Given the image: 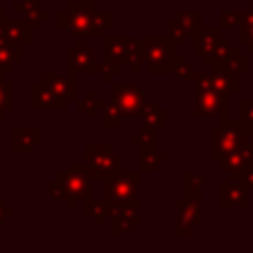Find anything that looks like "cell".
I'll return each instance as SVG.
<instances>
[{
  "mask_svg": "<svg viewBox=\"0 0 253 253\" xmlns=\"http://www.w3.org/2000/svg\"><path fill=\"white\" fill-rule=\"evenodd\" d=\"M140 61L150 73H172L176 63V45L170 38H150L144 36L138 40Z\"/></svg>",
  "mask_w": 253,
  "mask_h": 253,
  "instance_id": "obj_1",
  "label": "cell"
},
{
  "mask_svg": "<svg viewBox=\"0 0 253 253\" xmlns=\"http://www.w3.org/2000/svg\"><path fill=\"white\" fill-rule=\"evenodd\" d=\"M123 156L111 144H87L83 166L93 182H105L121 172Z\"/></svg>",
  "mask_w": 253,
  "mask_h": 253,
  "instance_id": "obj_2",
  "label": "cell"
},
{
  "mask_svg": "<svg viewBox=\"0 0 253 253\" xmlns=\"http://www.w3.org/2000/svg\"><path fill=\"white\" fill-rule=\"evenodd\" d=\"M138 184L140 172L130 174H117L103 182V202L107 206H125V204H138Z\"/></svg>",
  "mask_w": 253,
  "mask_h": 253,
  "instance_id": "obj_3",
  "label": "cell"
},
{
  "mask_svg": "<svg viewBox=\"0 0 253 253\" xmlns=\"http://www.w3.org/2000/svg\"><path fill=\"white\" fill-rule=\"evenodd\" d=\"M245 130L237 119L221 117V125L211 128V162H219L227 152L235 150Z\"/></svg>",
  "mask_w": 253,
  "mask_h": 253,
  "instance_id": "obj_4",
  "label": "cell"
},
{
  "mask_svg": "<svg viewBox=\"0 0 253 253\" xmlns=\"http://www.w3.org/2000/svg\"><path fill=\"white\" fill-rule=\"evenodd\" d=\"M57 180L63 186L65 204L71 210L77 208V202L91 192V182L93 180L89 178L83 162H69L67 168H65V172H59L57 174Z\"/></svg>",
  "mask_w": 253,
  "mask_h": 253,
  "instance_id": "obj_5",
  "label": "cell"
},
{
  "mask_svg": "<svg viewBox=\"0 0 253 253\" xmlns=\"http://www.w3.org/2000/svg\"><path fill=\"white\" fill-rule=\"evenodd\" d=\"M113 87V99L121 107L125 119H136L140 117V111L146 103V91L134 83H121V81H111Z\"/></svg>",
  "mask_w": 253,
  "mask_h": 253,
  "instance_id": "obj_6",
  "label": "cell"
},
{
  "mask_svg": "<svg viewBox=\"0 0 253 253\" xmlns=\"http://www.w3.org/2000/svg\"><path fill=\"white\" fill-rule=\"evenodd\" d=\"M229 109V95L217 93L208 87H196L194 93V117L196 119H210V117H227Z\"/></svg>",
  "mask_w": 253,
  "mask_h": 253,
  "instance_id": "obj_7",
  "label": "cell"
},
{
  "mask_svg": "<svg viewBox=\"0 0 253 253\" xmlns=\"http://www.w3.org/2000/svg\"><path fill=\"white\" fill-rule=\"evenodd\" d=\"M93 2L87 0H69L67 2V24L65 32L69 38L77 40V43L87 42V30H89V20L93 12Z\"/></svg>",
  "mask_w": 253,
  "mask_h": 253,
  "instance_id": "obj_8",
  "label": "cell"
},
{
  "mask_svg": "<svg viewBox=\"0 0 253 253\" xmlns=\"http://www.w3.org/2000/svg\"><path fill=\"white\" fill-rule=\"evenodd\" d=\"M125 67V55L119 38L115 36H103V63L97 65V73L103 77L105 83H111L117 73H121Z\"/></svg>",
  "mask_w": 253,
  "mask_h": 253,
  "instance_id": "obj_9",
  "label": "cell"
},
{
  "mask_svg": "<svg viewBox=\"0 0 253 253\" xmlns=\"http://www.w3.org/2000/svg\"><path fill=\"white\" fill-rule=\"evenodd\" d=\"M95 47L87 43H73L67 47V69L71 75H77L79 71L83 73H97V61H95Z\"/></svg>",
  "mask_w": 253,
  "mask_h": 253,
  "instance_id": "obj_10",
  "label": "cell"
},
{
  "mask_svg": "<svg viewBox=\"0 0 253 253\" xmlns=\"http://www.w3.org/2000/svg\"><path fill=\"white\" fill-rule=\"evenodd\" d=\"M140 202L138 204H125V206H109L111 229L113 235H123L134 229L140 223Z\"/></svg>",
  "mask_w": 253,
  "mask_h": 253,
  "instance_id": "obj_11",
  "label": "cell"
},
{
  "mask_svg": "<svg viewBox=\"0 0 253 253\" xmlns=\"http://www.w3.org/2000/svg\"><path fill=\"white\" fill-rule=\"evenodd\" d=\"M30 107L42 111H65L69 107V101L57 97L45 83L38 79L30 85Z\"/></svg>",
  "mask_w": 253,
  "mask_h": 253,
  "instance_id": "obj_12",
  "label": "cell"
},
{
  "mask_svg": "<svg viewBox=\"0 0 253 253\" xmlns=\"http://www.w3.org/2000/svg\"><path fill=\"white\" fill-rule=\"evenodd\" d=\"M77 75H61V73H53V71H42L40 73V81L45 83L57 97L65 99V101H75L77 99Z\"/></svg>",
  "mask_w": 253,
  "mask_h": 253,
  "instance_id": "obj_13",
  "label": "cell"
},
{
  "mask_svg": "<svg viewBox=\"0 0 253 253\" xmlns=\"http://www.w3.org/2000/svg\"><path fill=\"white\" fill-rule=\"evenodd\" d=\"M219 206L247 208V186L239 176H229V180L219 184Z\"/></svg>",
  "mask_w": 253,
  "mask_h": 253,
  "instance_id": "obj_14",
  "label": "cell"
},
{
  "mask_svg": "<svg viewBox=\"0 0 253 253\" xmlns=\"http://www.w3.org/2000/svg\"><path fill=\"white\" fill-rule=\"evenodd\" d=\"M42 142L40 126H14L12 128V150L14 154H28Z\"/></svg>",
  "mask_w": 253,
  "mask_h": 253,
  "instance_id": "obj_15",
  "label": "cell"
},
{
  "mask_svg": "<svg viewBox=\"0 0 253 253\" xmlns=\"http://www.w3.org/2000/svg\"><path fill=\"white\" fill-rule=\"evenodd\" d=\"M0 38L16 42L20 45H30L32 43V26L22 18V20H0Z\"/></svg>",
  "mask_w": 253,
  "mask_h": 253,
  "instance_id": "obj_16",
  "label": "cell"
},
{
  "mask_svg": "<svg viewBox=\"0 0 253 253\" xmlns=\"http://www.w3.org/2000/svg\"><path fill=\"white\" fill-rule=\"evenodd\" d=\"M22 59H24V45L0 38V79L10 75L14 67L22 63Z\"/></svg>",
  "mask_w": 253,
  "mask_h": 253,
  "instance_id": "obj_17",
  "label": "cell"
},
{
  "mask_svg": "<svg viewBox=\"0 0 253 253\" xmlns=\"http://www.w3.org/2000/svg\"><path fill=\"white\" fill-rule=\"evenodd\" d=\"M12 8L22 12L24 20L32 26V30H38L42 22L49 20V10L42 8V0H14Z\"/></svg>",
  "mask_w": 253,
  "mask_h": 253,
  "instance_id": "obj_18",
  "label": "cell"
},
{
  "mask_svg": "<svg viewBox=\"0 0 253 253\" xmlns=\"http://www.w3.org/2000/svg\"><path fill=\"white\" fill-rule=\"evenodd\" d=\"M174 204L180 219L190 221L194 227L202 225V196H184L178 198Z\"/></svg>",
  "mask_w": 253,
  "mask_h": 253,
  "instance_id": "obj_19",
  "label": "cell"
},
{
  "mask_svg": "<svg viewBox=\"0 0 253 253\" xmlns=\"http://www.w3.org/2000/svg\"><path fill=\"white\" fill-rule=\"evenodd\" d=\"M192 38H194V49L192 51L198 57L210 53L211 49H215L225 40V36H221V28H217V30H200Z\"/></svg>",
  "mask_w": 253,
  "mask_h": 253,
  "instance_id": "obj_20",
  "label": "cell"
},
{
  "mask_svg": "<svg viewBox=\"0 0 253 253\" xmlns=\"http://www.w3.org/2000/svg\"><path fill=\"white\" fill-rule=\"evenodd\" d=\"M140 125L142 126H148V128H154V130H158V128H164L166 126V123H168V113L162 109V107H158L156 103H150V101H146L144 103V107H142V111H140Z\"/></svg>",
  "mask_w": 253,
  "mask_h": 253,
  "instance_id": "obj_21",
  "label": "cell"
},
{
  "mask_svg": "<svg viewBox=\"0 0 253 253\" xmlns=\"http://www.w3.org/2000/svg\"><path fill=\"white\" fill-rule=\"evenodd\" d=\"M168 160V156L164 152H158L154 144L148 146H138V172H154L160 164H164Z\"/></svg>",
  "mask_w": 253,
  "mask_h": 253,
  "instance_id": "obj_22",
  "label": "cell"
},
{
  "mask_svg": "<svg viewBox=\"0 0 253 253\" xmlns=\"http://www.w3.org/2000/svg\"><path fill=\"white\" fill-rule=\"evenodd\" d=\"M119 42H121V47H123L125 65L128 67V71L132 75H136L140 71V67H142L140 53H138V40H134L132 36H121Z\"/></svg>",
  "mask_w": 253,
  "mask_h": 253,
  "instance_id": "obj_23",
  "label": "cell"
},
{
  "mask_svg": "<svg viewBox=\"0 0 253 253\" xmlns=\"http://www.w3.org/2000/svg\"><path fill=\"white\" fill-rule=\"evenodd\" d=\"M111 28H113V12L93 8L91 20H89V30H87V40L89 38H103L105 32H109Z\"/></svg>",
  "mask_w": 253,
  "mask_h": 253,
  "instance_id": "obj_24",
  "label": "cell"
},
{
  "mask_svg": "<svg viewBox=\"0 0 253 253\" xmlns=\"http://www.w3.org/2000/svg\"><path fill=\"white\" fill-rule=\"evenodd\" d=\"M174 20L180 24L188 38L202 30V10H176Z\"/></svg>",
  "mask_w": 253,
  "mask_h": 253,
  "instance_id": "obj_25",
  "label": "cell"
},
{
  "mask_svg": "<svg viewBox=\"0 0 253 253\" xmlns=\"http://www.w3.org/2000/svg\"><path fill=\"white\" fill-rule=\"evenodd\" d=\"M85 217H89L97 227H101L105 223V219L109 217V206L107 202H95L93 192H89L85 196Z\"/></svg>",
  "mask_w": 253,
  "mask_h": 253,
  "instance_id": "obj_26",
  "label": "cell"
},
{
  "mask_svg": "<svg viewBox=\"0 0 253 253\" xmlns=\"http://www.w3.org/2000/svg\"><path fill=\"white\" fill-rule=\"evenodd\" d=\"M211 67H213V69H217V71H225V73L241 75V73H245V71H247V55L239 53V49H237V51H233L229 57H225L223 61L213 63Z\"/></svg>",
  "mask_w": 253,
  "mask_h": 253,
  "instance_id": "obj_27",
  "label": "cell"
},
{
  "mask_svg": "<svg viewBox=\"0 0 253 253\" xmlns=\"http://www.w3.org/2000/svg\"><path fill=\"white\" fill-rule=\"evenodd\" d=\"M125 121V115L121 111V107L117 105V101L111 97L105 105H103V126L105 128H119Z\"/></svg>",
  "mask_w": 253,
  "mask_h": 253,
  "instance_id": "obj_28",
  "label": "cell"
},
{
  "mask_svg": "<svg viewBox=\"0 0 253 253\" xmlns=\"http://www.w3.org/2000/svg\"><path fill=\"white\" fill-rule=\"evenodd\" d=\"M103 101L99 99V97H95V93L89 89V91H85V95H83V99H75V107L79 109V111H85V117L87 119H93L95 117V113L97 111H103Z\"/></svg>",
  "mask_w": 253,
  "mask_h": 253,
  "instance_id": "obj_29",
  "label": "cell"
},
{
  "mask_svg": "<svg viewBox=\"0 0 253 253\" xmlns=\"http://www.w3.org/2000/svg\"><path fill=\"white\" fill-rule=\"evenodd\" d=\"M12 91H14V83L12 81H6V79H0V126L4 123L6 111H10L14 107Z\"/></svg>",
  "mask_w": 253,
  "mask_h": 253,
  "instance_id": "obj_30",
  "label": "cell"
},
{
  "mask_svg": "<svg viewBox=\"0 0 253 253\" xmlns=\"http://www.w3.org/2000/svg\"><path fill=\"white\" fill-rule=\"evenodd\" d=\"M237 121L241 123L243 130H253V101H239L237 103Z\"/></svg>",
  "mask_w": 253,
  "mask_h": 253,
  "instance_id": "obj_31",
  "label": "cell"
},
{
  "mask_svg": "<svg viewBox=\"0 0 253 253\" xmlns=\"http://www.w3.org/2000/svg\"><path fill=\"white\" fill-rule=\"evenodd\" d=\"M172 73H174V77H176V79L186 81V83H192V81H194V77H196V73H194V71H192V67L186 63V57H184L182 53H178V55H176V63H174Z\"/></svg>",
  "mask_w": 253,
  "mask_h": 253,
  "instance_id": "obj_32",
  "label": "cell"
},
{
  "mask_svg": "<svg viewBox=\"0 0 253 253\" xmlns=\"http://www.w3.org/2000/svg\"><path fill=\"white\" fill-rule=\"evenodd\" d=\"M243 18H245V10H221L219 12L221 30H225V28H239Z\"/></svg>",
  "mask_w": 253,
  "mask_h": 253,
  "instance_id": "obj_33",
  "label": "cell"
},
{
  "mask_svg": "<svg viewBox=\"0 0 253 253\" xmlns=\"http://www.w3.org/2000/svg\"><path fill=\"white\" fill-rule=\"evenodd\" d=\"M156 132H158V130H154V128H148V126H142V125H140L138 132L128 136V142H130L132 146H148V144H154Z\"/></svg>",
  "mask_w": 253,
  "mask_h": 253,
  "instance_id": "obj_34",
  "label": "cell"
},
{
  "mask_svg": "<svg viewBox=\"0 0 253 253\" xmlns=\"http://www.w3.org/2000/svg\"><path fill=\"white\" fill-rule=\"evenodd\" d=\"M202 186H204V178L196 172H186L184 174V190L186 196H202Z\"/></svg>",
  "mask_w": 253,
  "mask_h": 253,
  "instance_id": "obj_35",
  "label": "cell"
},
{
  "mask_svg": "<svg viewBox=\"0 0 253 253\" xmlns=\"http://www.w3.org/2000/svg\"><path fill=\"white\" fill-rule=\"evenodd\" d=\"M166 28H168V38L174 42V45H176V47H180V45H184V43H186L188 36H186V32L180 28V24H178L174 18L166 20Z\"/></svg>",
  "mask_w": 253,
  "mask_h": 253,
  "instance_id": "obj_36",
  "label": "cell"
},
{
  "mask_svg": "<svg viewBox=\"0 0 253 253\" xmlns=\"http://www.w3.org/2000/svg\"><path fill=\"white\" fill-rule=\"evenodd\" d=\"M47 196L51 200H55V202H65V192H63V186H61V182L57 178L47 184Z\"/></svg>",
  "mask_w": 253,
  "mask_h": 253,
  "instance_id": "obj_37",
  "label": "cell"
},
{
  "mask_svg": "<svg viewBox=\"0 0 253 253\" xmlns=\"http://www.w3.org/2000/svg\"><path fill=\"white\" fill-rule=\"evenodd\" d=\"M243 182H245V186L247 188H253V162L251 164H247V168L241 172V176H239Z\"/></svg>",
  "mask_w": 253,
  "mask_h": 253,
  "instance_id": "obj_38",
  "label": "cell"
},
{
  "mask_svg": "<svg viewBox=\"0 0 253 253\" xmlns=\"http://www.w3.org/2000/svg\"><path fill=\"white\" fill-rule=\"evenodd\" d=\"M12 215H14V210H12V208H8V206H6V202L0 198V223H4L6 219H10Z\"/></svg>",
  "mask_w": 253,
  "mask_h": 253,
  "instance_id": "obj_39",
  "label": "cell"
},
{
  "mask_svg": "<svg viewBox=\"0 0 253 253\" xmlns=\"http://www.w3.org/2000/svg\"><path fill=\"white\" fill-rule=\"evenodd\" d=\"M65 24H67V10H59L57 12V28L65 30Z\"/></svg>",
  "mask_w": 253,
  "mask_h": 253,
  "instance_id": "obj_40",
  "label": "cell"
},
{
  "mask_svg": "<svg viewBox=\"0 0 253 253\" xmlns=\"http://www.w3.org/2000/svg\"><path fill=\"white\" fill-rule=\"evenodd\" d=\"M247 132V136H249V142H251V146H253V130H245Z\"/></svg>",
  "mask_w": 253,
  "mask_h": 253,
  "instance_id": "obj_41",
  "label": "cell"
},
{
  "mask_svg": "<svg viewBox=\"0 0 253 253\" xmlns=\"http://www.w3.org/2000/svg\"><path fill=\"white\" fill-rule=\"evenodd\" d=\"M2 18H6V14H4V8H2V2H0V20Z\"/></svg>",
  "mask_w": 253,
  "mask_h": 253,
  "instance_id": "obj_42",
  "label": "cell"
},
{
  "mask_svg": "<svg viewBox=\"0 0 253 253\" xmlns=\"http://www.w3.org/2000/svg\"><path fill=\"white\" fill-rule=\"evenodd\" d=\"M87 2H93L95 4V2H107V0H87Z\"/></svg>",
  "mask_w": 253,
  "mask_h": 253,
  "instance_id": "obj_43",
  "label": "cell"
},
{
  "mask_svg": "<svg viewBox=\"0 0 253 253\" xmlns=\"http://www.w3.org/2000/svg\"><path fill=\"white\" fill-rule=\"evenodd\" d=\"M51 2H65V0H51Z\"/></svg>",
  "mask_w": 253,
  "mask_h": 253,
  "instance_id": "obj_44",
  "label": "cell"
},
{
  "mask_svg": "<svg viewBox=\"0 0 253 253\" xmlns=\"http://www.w3.org/2000/svg\"><path fill=\"white\" fill-rule=\"evenodd\" d=\"M200 2H210V0H200Z\"/></svg>",
  "mask_w": 253,
  "mask_h": 253,
  "instance_id": "obj_45",
  "label": "cell"
}]
</instances>
